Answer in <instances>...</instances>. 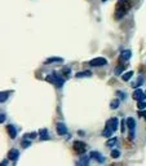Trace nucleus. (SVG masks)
<instances>
[{"label":"nucleus","mask_w":146,"mask_h":166,"mask_svg":"<svg viewBox=\"0 0 146 166\" xmlns=\"http://www.w3.org/2000/svg\"><path fill=\"white\" fill-rule=\"evenodd\" d=\"M131 8V0H119V3L116 4L115 9V18H122L126 16V13Z\"/></svg>","instance_id":"f257e3e1"},{"label":"nucleus","mask_w":146,"mask_h":166,"mask_svg":"<svg viewBox=\"0 0 146 166\" xmlns=\"http://www.w3.org/2000/svg\"><path fill=\"white\" fill-rule=\"evenodd\" d=\"M45 79H47V82H51V83H53V84H54V86H57V87H62L63 83H65V79L61 78V77H60L57 73L49 74V75L45 77Z\"/></svg>","instance_id":"f03ea898"},{"label":"nucleus","mask_w":146,"mask_h":166,"mask_svg":"<svg viewBox=\"0 0 146 166\" xmlns=\"http://www.w3.org/2000/svg\"><path fill=\"white\" fill-rule=\"evenodd\" d=\"M73 149L75 151V153H78V154H83L87 152V144L84 142H80V140H76V142H74V144H73Z\"/></svg>","instance_id":"7ed1b4c3"},{"label":"nucleus","mask_w":146,"mask_h":166,"mask_svg":"<svg viewBox=\"0 0 146 166\" xmlns=\"http://www.w3.org/2000/svg\"><path fill=\"white\" fill-rule=\"evenodd\" d=\"M88 64H89L91 66H104V65L108 64V60L104 59V57H96L93 60H91Z\"/></svg>","instance_id":"20e7f679"},{"label":"nucleus","mask_w":146,"mask_h":166,"mask_svg":"<svg viewBox=\"0 0 146 166\" xmlns=\"http://www.w3.org/2000/svg\"><path fill=\"white\" fill-rule=\"evenodd\" d=\"M127 125H128V129H129V132H131V137H134V130H136V121H134V118H132V117L128 118Z\"/></svg>","instance_id":"39448f33"},{"label":"nucleus","mask_w":146,"mask_h":166,"mask_svg":"<svg viewBox=\"0 0 146 166\" xmlns=\"http://www.w3.org/2000/svg\"><path fill=\"white\" fill-rule=\"evenodd\" d=\"M18 156H20V152H18V149H16V148L9 149L8 154H7L8 160H10V161H17V160H18Z\"/></svg>","instance_id":"423d86ee"},{"label":"nucleus","mask_w":146,"mask_h":166,"mask_svg":"<svg viewBox=\"0 0 146 166\" xmlns=\"http://www.w3.org/2000/svg\"><path fill=\"white\" fill-rule=\"evenodd\" d=\"M56 130H57V134H58V135H66L67 134V126L65 125V123H62V122L57 123Z\"/></svg>","instance_id":"0eeeda50"},{"label":"nucleus","mask_w":146,"mask_h":166,"mask_svg":"<svg viewBox=\"0 0 146 166\" xmlns=\"http://www.w3.org/2000/svg\"><path fill=\"white\" fill-rule=\"evenodd\" d=\"M89 156H91V158H93V160H96L97 162H105V157L102 156L100 152H97V151H92L91 153H89Z\"/></svg>","instance_id":"6e6552de"},{"label":"nucleus","mask_w":146,"mask_h":166,"mask_svg":"<svg viewBox=\"0 0 146 166\" xmlns=\"http://www.w3.org/2000/svg\"><path fill=\"white\" fill-rule=\"evenodd\" d=\"M106 126H109L110 129L113 130V131H116L118 130V126H119V121H118V118H111V119H109L108 122H106Z\"/></svg>","instance_id":"1a4fd4ad"},{"label":"nucleus","mask_w":146,"mask_h":166,"mask_svg":"<svg viewBox=\"0 0 146 166\" xmlns=\"http://www.w3.org/2000/svg\"><path fill=\"white\" fill-rule=\"evenodd\" d=\"M132 97L134 99V100H137V101L145 100V92H144V91H141V90H136V91L133 92Z\"/></svg>","instance_id":"9d476101"},{"label":"nucleus","mask_w":146,"mask_h":166,"mask_svg":"<svg viewBox=\"0 0 146 166\" xmlns=\"http://www.w3.org/2000/svg\"><path fill=\"white\" fill-rule=\"evenodd\" d=\"M7 131H8V135L12 137V139H14V137L17 136V130H16V127H14L13 125L7 126Z\"/></svg>","instance_id":"9b49d317"},{"label":"nucleus","mask_w":146,"mask_h":166,"mask_svg":"<svg viewBox=\"0 0 146 166\" xmlns=\"http://www.w3.org/2000/svg\"><path fill=\"white\" fill-rule=\"evenodd\" d=\"M131 56H132V52H131L129 49H126V51H123L122 53H120V60H122V61H127V60L131 59Z\"/></svg>","instance_id":"f8f14e48"},{"label":"nucleus","mask_w":146,"mask_h":166,"mask_svg":"<svg viewBox=\"0 0 146 166\" xmlns=\"http://www.w3.org/2000/svg\"><path fill=\"white\" fill-rule=\"evenodd\" d=\"M39 136L41 140H48L49 139V132L47 129H40L39 130Z\"/></svg>","instance_id":"ddd939ff"},{"label":"nucleus","mask_w":146,"mask_h":166,"mask_svg":"<svg viewBox=\"0 0 146 166\" xmlns=\"http://www.w3.org/2000/svg\"><path fill=\"white\" fill-rule=\"evenodd\" d=\"M76 78H89V77H92V73L89 72V70H84V72H79L75 74Z\"/></svg>","instance_id":"4468645a"},{"label":"nucleus","mask_w":146,"mask_h":166,"mask_svg":"<svg viewBox=\"0 0 146 166\" xmlns=\"http://www.w3.org/2000/svg\"><path fill=\"white\" fill-rule=\"evenodd\" d=\"M113 132H114L113 130L110 129L109 126H106V127H105V130L102 131V136H105V137H110V136L113 135Z\"/></svg>","instance_id":"2eb2a0df"},{"label":"nucleus","mask_w":146,"mask_h":166,"mask_svg":"<svg viewBox=\"0 0 146 166\" xmlns=\"http://www.w3.org/2000/svg\"><path fill=\"white\" fill-rule=\"evenodd\" d=\"M52 62H63V59L61 57H51V59H48V60H45V64H52Z\"/></svg>","instance_id":"dca6fc26"},{"label":"nucleus","mask_w":146,"mask_h":166,"mask_svg":"<svg viewBox=\"0 0 146 166\" xmlns=\"http://www.w3.org/2000/svg\"><path fill=\"white\" fill-rule=\"evenodd\" d=\"M116 142H118V139H116L115 136H113V137H110V139L106 142V147H114L116 144Z\"/></svg>","instance_id":"f3484780"},{"label":"nucleus","mask_w":146,"mask_h":166,"mask_svg":"<svg viewBox=\"0 0 146 166\" xmlns=\"http://www.w3.org/2000/svg\"><path fill=\"white\" fill-rule=\"evenodd\" d=\"M91 157V156H89ZM89 157L88 156H84V157H81L79 161H78V165H88L89 164Z\"/></svg>","instance_id":"a211bd4d"},{"label":"nucleus","mask_w":146,"mask_h":166,"mask_svg":"<svg viewBox=\"0 0 146 166\" xmlns=\"http://www.w3.org/2000/svg\"><path fill=\"white\" fill-rule=\"evenodd\" d=\"M132 75H133V72H127L122 75V79L124 80V82H127V80H129L131 78H132Z\"/></svg>","instance_id":"6ab92c4d"},{"label":"nucleus","mask_w":146,"mask_h":166,"mask_svg":"<svg viewBox=\"0 0 146 166\" xmlns=\"http://www.w3.org/2000/svg\"><path fill=\"white\" fill-rule=\"evenodd\" d=\"M142 82H144V77H138V79L136 80V82L132 83V87L133 88H138L142 84Z\"/></svg>","instance_id":"aec40b11"},{"label":"nucleus","mask_w":146,"mask_h":166,"mask_svg":"<svg viewBox=\"0 0 146 166\" xmlns=\"http://www.w3.org/2000/svg\"><path fill=\"white\" fill-rule=\"evenodd\" d=\"M126 69V65H118L115 68V70H114V72H115V74L116 75H119V74H122L123 73V70Z\"/></svg>","instance_id":"412c9836"},{"label":"nucleus","mask_w":146,"mask_h":166,"mask_svg":"<svg viewBox=\"0 0 146 166\" xmlns=\"http://www.w3.org/2000/svg\"><path fill=\"white\" fill-rule=\"evenodd\" d=\"M113 158H119L120 157V152H119V149H113L111 151V154H110Z\"/></svg>","instance_id":"4be33fe9"},{"label":"nucleus","mask_w":146,"mask_h":166,"mask_svg":"<svg viewBox=\"0 0 146 166\" xmlns=\"http://www.w3.org/2000/svg\"><path fill=\"white\" fill-rule=\"evenodd\" d=\"M137 108H138V110H144V109L146 108V103L144 100L138 101V103H137Z\"/></svg>","instance_id":"5701e85b"},{"label":"nucleus","mask_w":146,"mask_h":166,"mask_svg":"<svg viewBox=\"0 0 146 166\" xmlns=\"http://www.w3.org/2000/svg\"><path fill=\"white\" fill-rule=\"evenodd\" d=\"M119 104H120V101L118 100V99H115V100L111 101V105H110V107H111V109H116L119 107Z\"/></svg>","instance_id":"b1692460"},{"label":"nucleus","mask_w":146,"mask_h":166,"mask_svg":"<svg viewBox=\"0 0 146 166\" xmlns=\"http://www.w3.org/2000/svg\"><path fill=\"white\" fill-rule=\"evenodd\" d=\"M39 135V132L36 134V132H31V134H25V139L26 137H28V139H34V137H36Z\"/></svg>","instance_id":"393cba45"},{"label":"nucleus","mask_w":146,"mask_h":166,"mask_svg":"<svg viewBox=\"0 0 146 166\" xmlns=\"http://www.w3.org/2000/svg\"><path fill=\"white\" fill-rule=\"evenodd\" d=\"M7 99H8V92H1L0 94V101H1V103H4Z\"/></svg>","instance_id":"a878e982"},{"label":"nucleus","mask_w":146,"mask_h":166,"mask_svg":"<svg viewBox=\"0 0 146 166\" xmlns=\"http://www.w3.org/2000/svg\"><path fill=\"white\" fill-rule=\"evenodd\" d=\"M63 75H65V78H69L70 77V68H63Z\"/></svg>","instance_id":"bb28decb"},{"label":"nucleus","mask_w":146,"mask_h":166,"mask_svg":"<svg viewBox=\"0 0 146 166\" xmlns=\"http://www.w3.org/2000/svg\"><path fill=\"white\" fill-rule=\"evenodd\" d=\"M28 146H30V142H28V140H23V142H22V147L23 148H27Z\"/></svg>","instance_id":"cd10ccee"},{"label":"nucleus","mask_w":146,"mask_h":166,"mask_svg":"<svg viewBox=\"0 0 146 166\" xmlns=\"http://www.w3.org/2000/svg\"><path fill=\"white\" fill-rule=\"evenodd\" d=\"M4 119H5V114L4 113H1V114H0V122L4 123Z\"/></svg>","instance_id":"c85d7f7f"},{"label":"nucleus","mask_w":146,"mask_h":166,"mask_svg":"<svg viewBox=\"0 0 146 166\" xmlns=\"http://www.w3.org/2000/svg\"><path fill=\"white\" fill-rule=\"evenodd\" d=\"M124 129H126V127H124V121H123V122H122V132L124 131Z\"/></svg>","instance_id":"c756f323"},{"label":"nucleus","mask_w":146,"mask_h":166,"mask_svg":"<svg viewBox=\"0 0 146 166\" xmlns=\"http://www.w3.org/2000/svg\"><path fill=\"white\" fill-rule=\"evenodd\" d=\"M101 1H108V0H101Z\"/></svg>","instance_id":"7c9ffc66"},{"label":"nucleus","mask_w":146,"mask_h":166,"mask_svg":"<svg viewBox=\"0 0 146 166\" xmlns=\"http://www.w3.org/2000/svg\"><path fill=\"white\" fill-rule=\"evenodd\" d=\"M145 117H146V116H145Z\"/></svg>","instance_id":"2f4dec72"}]
</instances>
